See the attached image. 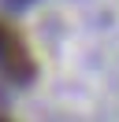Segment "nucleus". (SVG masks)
<instances>
[{"label":"nucleus","mask_w":119,"mask_h":122,"mask_svg":"<svg viewBox=\"0 0 119 122\" xmlns=\"http://www.w3.org/2000/svg\"><path fill=\"white\" fill-rule=\"evenodd\" d=\"M0 70L11 81H30L34 78V56L26 48V37L4 19H0Z\"/></svg>","instance_id":"nucleus-1"},{"label":"nucleus","mask_w":119,"mask_h":122,"mask_svg":"<svg viewBox=\"0 0 119 122\" xmlns=\"http://www.w3.org/2000/svg\"><path fill=\"white\" fill-rule=\"evenodd\" d=\"M0 122H4V118H0Z\"/></svg>","instance_id":"nucleus-2"}]
</instances>
